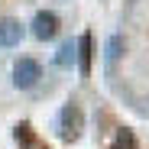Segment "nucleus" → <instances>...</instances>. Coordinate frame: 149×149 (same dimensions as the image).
<instances>
[{
  "instance_id": "f257e3e1",
  "label": "nucleus",
  "mask_w": 149,
  "mask_h": 149,
  "mask_svg": "<svg viewBox=\"0 0 149 149\" xmlns=\"http://www.w3.org/2000/svg\"><path fill=\"white\" fill-rule=\"evenodd\" d=\"M58 130H62V139H65V143H78V139H81V133H84V110L74 104V101H68V104L62 107V113H58Z\"/></svg>"
},
{
  "instance_id": "f03ea898",
  "label": "nucleus",
  "mask_w": 149,
  "mask_h": 149,
  "mask_svg": "<svg viewBox=\"0 0 149 149\" xmlns=\"http://www.w3.org/2000/svg\"><path fill=\"white\" fill-rule=\"evenodd\" d=\"M39 78H42V65H39L36 58H19V62L13 65V84H16L19 91L36 88Z\"/></svg>"
},
{
  "instance_id": "7ed1b4c3",
  "label": "nucleus",
  "mask_w": 149,
  "mask_h": 149,
  "mask_svg": "<svg viewBox=\"0 0 149 149\" xmlns=\"http://www.w3.org/2000/svg\"><path fill=\"white\" fill-rule=\"evenodd\" d=\"M33 36L39 39V42H49V39H55L58 36V16L52 13V10H39L36 16H33Z\"/></svg>"
},
{
  "instance_id": "20e7f679",
  "label": "nucleus",
  "mask_w": 149,
  "mask_h": 149,
  "mask_svg": "<svg viewBox=\"0 0 149 149\" xmlns=\"http://www.w3.org/2000/svg\"><path fill=\"white\" fill-rule=\"evenodd\" d=\"M74 62H78V71L88 78L91 74V62H94V36L91 33H81L78 45H74Z\"/></svg>"
},
{
  "instance_id": "39448f33",
  "label": "nucleus",
  "mask_w": 149,
  "mask_h": 149,
  "mask_svg": "<svg viewBox=\"0 0 149 149\" xmlns=\"http://www.w3.org/2000/svg\"><path fill=\"white\" fill-rule=\"evenodd\" d=\"M23 23L19 19H0V49H13V45H19L23 42Z\"/></svg>"
},
{
  "instance_id": "423d86ee",
  "label": "nucleus",
  "mask_w": 149,
  "mask_h": 149,
  "mask_svg": "<svg viewBox=\"0 0 149 149\" xmlns=\"http://www.w3.org/2000/svg\"><path fill=\"white\" fill-rule=\"evenodd\" d=\"M13 139H16L23 149H49V146L36 136V130L29 127V123H16V127H13Z\"/></svg>"
},
{
  "instance_id": "0eeeda50",
  "label": "nucleus",
  "mask_w": 149,
  "mask_h": 149,
  "mask_svg": "<svg viewBox=\"0 0 149 149\" xmlns=\"http://www.w3.org/2000/svg\"><path fill=\"white\" fill-rule=\"evenodd\" d=\"M110 149H136V136H133V130L120 127V130L113 133V143H110Z\"/></svg>"
},
{
  "instance_id": "6e6552de",
  "label": "nucleus",
  "mask_w": 149,
  "mask_h": 149,
  "mask_svg": "<svg viewBox=\"0 0 149 149\" xmlns=\"http://www.w3.org/2000/svg\"><path fill=\"white\" fill-rule=\"evenodd\" d=\"M120 52H123V36H110V39H107V52H104L107 65H113V62L120 58Z\"/></svg>"
},
{
  "instance_id": "1a4fd4ad",
  "label": "nucleus",
  "mask_w": 149,
  "mask_h": 149,
  "mask_svg": "<svg viewBox=\"0 0 149 149\" xmlns=\"http://www.w3.org/2000/svg\"><path fill=\"white\" fill-rule=\"evenodd\" d=\"M55 65H58V68H71V65H74V45H71V42H65V45L58 49Z\"/></svg>"
}]
</instances>
